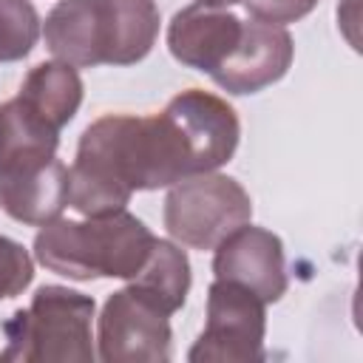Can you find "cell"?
<instances>
[{
  "label": "cell",
  "instance_id": "obj_1",
  "mask_svg": "<svg viewBox=\"0 0 363 363\" xmlns=\"http://www.w3.org/2000/svg\"><path fill=\"white\" fill-rule=\"evenodd\" d=\"M187 176H193L187 145L164 111L108 113L79 136L68 170V204L82 216H108L125 210L136 190L170 187Z\"/></svg>",
  "mask_w": 363,
  "mask_h": 363
},
{
  "label": "cell",
  "instance_id": "obj_2",
  "mask_svg": "<svg viewBox=\"0 0 363 363\" xmlns=\"http://www.w3.org/2000/svg\"><path fill=\"white\" fill-rule=\"evenodd\" d=\"M45 48L74 68L133 65L159 37L153 0H60L43 26Z\"/></svg>",
  "mask_w": 363,
  "mask_h": 363
},
{
  "label": "cell",
  "instance_id": "obj_3",
  "mask_svg": "<svg viewBox=\"0 0 363 363\" xmlns=\"http://www.w3.org/2000/svg\"><path fill=\"white\" fill-rule=\"evenodd\" d=\"M156 235L128 210L85 216V221L54 218L34 235V258L71 281L125 278L130 281L147 261Z\"/></svg>",
  "mask_w": 363,
  "mask_h": 363
},
{
  "label": "cell",
  "instance_id": "obj_4",
  "mask_svg": "<svg viewBox=\"0 0 363 363\" xmlns=\"http://www.w3.org/2000/svg\"><path fill=\"white\" fill-rule=\"evenodd\" d=\"M94 298L60 284H45L34 292L28 309H17L11 320L3 326L6 349L0 360H79L88 363L96 357L91 320H94Z\"/></svg>",
  "mask_w": 363,
  "mask_h": 363
},
{
  "label": "cell",
  "instance_id": "obj_5",
  "mask_svg": "<svg viewBox=\"0 0 363 363\" xmlns=\"http://www.w3.org/2000/svg\"><path fill=\"white\" fill-rule=\"evenodd\" d=\"M162 218L173 241L190 250H213L252 218V201L233 176L210 170L170 184Z\"/></svg>",
  "mask_w": 363,
  "mask_h": 363
},
{
  "label": "cell",
  "instance_id": "obj_6",
  "mask_svg": "<svg viewBox=\"0 0 363 363\" xmlns=\"http://www.w3.org/2000/svg\"><path fill=\"white\" fill-rule=\"evenodd\" d=\"M267 303L235 281L216 278L207 289V320L187 352L190 363H255L264 360Z\"/></svg>",
  "mask_w": 363,
  "mask_h": 363
},
{
  "label": "cell",
  "instance_id": "obj_7",
  "mask_svg": "<svg viewBox=\"0 0 363 363\" xmlns=\"http://www.w3.org/2000/svg\"><path fill=\"white\" fill-rule=\"evenodd\" d=\"M170 315L139 295L130 284L116 289L99 315L96 357L105 363H164L173 357Z\"/></svg>",
  "mask_w": 363,
  "mask_h": 363
},
{
  "label": "cell",
  "instance_id": "obj_8",
  "mask_svg": "<svg viewBox=\"0 0 363 363\" xmlns=\"http://www.w3.org/2000/svg\"><path fill=\"white\" fill-rule=\"evenodd\" d=\"M213 255V272L221 281H235L252 289L264 303L281 301L286 292V264L284 244L275 233L264 227H252L250 221L224 235Z\"/></svg>",
  "mask_w": 363,
  "mask_h": 363
},
{
  "label": "cell",
  "instance_id": "obj_9",
  "mask_svg": "<svg viewBox=\"0 0 363 363\" xmlns=\"http://www.w3.org/2000/svg\"><path fill=\"white\" fill-rule=\"evenodd\" d=\"M292 54L295 45L284 26L250 20L241 26L238 45L210 77L227 94H258L289 71Z\"/></svg>",
  "mask_w": 363,
  "mask_h": 363
},
{
  "label": "cell",
  "instance_id": "obj_10",
  "mask_svg": "<svg viewBox=\"0 0 363 363\" xmlns=\"http://www.w3.org/2000/svg\"><path fill=\"white\" fill-rule=\"evenodd\" d=\"M241 26L244 23L233 11L193 3L173 14L167 26V48L182 65L213 74L238 45Z\"/></svg>",
  "mask_w": 363,
  "mask_h": 363
},
{
  "label": "cell",
  "instance_id": "obj_11",
  "mask_svg": "<svg viewBox=\"0 0 363 363\" xmlns=\"http://www.w3.org/2000/svg\"><path fill=\"white\" fill-rule=\"evenodd\" d=\"M68 204V167L54 156L34 167L0 173V207L20 224L43 227Z\"/></svg>",
  "mask_w": 363,
  "mask_h": 363
},
{
  "label": "cell",
  "instance_id": "obj_12",
  "mask_svg": "<svg viewBox=\"0 0 363 363\" xmlns=\"http://www.w3.org/2000/svg\"><path fill=\"white\" fill-rule=\"evenodd\" d=\"M60 128L31 111L20 96L0 105V173L34 167L57 156Z\"/></svg>",
  "mask_w": 363,
  "mask_h": 363
},
{
  "label": "cell",
  "instance_id": "obj_13",
  "mask_svg": "<svg viewBox=\"0 0 363 363\" xmlns=\"http://www.w3.org/2000/svg\"><path fill=\"white\" fill-rule=\"evenodd\" d=\"M31 111L48 119L54 128H65L82 105V79L74 65L51 60L34 65L17 94Z\"/></svg>",
  "mask_w": 363,
  "mask_h": 363
},
{
  "label": "cell",
  "instance_id": "obj_14",
  "mask_svg": "<svg viewBox=\"0 0 363 363\" xmlns=\"http://www.w3.org/2000/svg\"><path fill=\"white\" fill-rule=\"evenodd\" d=\"M130 286L156 303L164 315L179 312L190 292V261L184 250L173 241L156 238L145 267L130 278Z\"/></svg>",
  "mask_w": 363,
  "mask_h": 363
},
{
  "label": "cell",
  "instance_id": "obj_15",
  "mask_svg": "<svg viewBox=\"0 0 363 363\" xmlns=\"http://www.w3.org/2000/svg\"><path fill=\"white\" fill-rule=\"evenodd\" d=\"M40 37V14L28 0H0V62L31 54Z\"/></svg>",
  "mask_w": 363,
  "mask_h": 363
},
{
  "label": "cell",
  "instance_id": "obj_16",
  "mask_svg": "<svg viewBox=\"0 0 363 363\" xmlns=\"http://www.w3.org/2000/svg\"><path fill=\"white\" fill-rule=\"evenodd\" d=\"M34 278V261L28 250L0 235V301L20 295Z\"/></svg>",
  "mask_w": 363,
  "mask_h": 363
},
{
  "label": "cell",
  "instance_id": "obj_17",
  "mask_svg": "<svg viewBox=\"0 0 363 363\" xmlns=\"http://www.w3.org/2000/svg\"><path fill=\"white\" fill-rule=\"evenodd\" d=\"M244 6L252 14V20L269 26H286L306 17L318 6V0H244Z\"/></svg>",
  "mask_w": 363,
  "mask_h": 363
},
{
  "label": "cell",
  "instance_id": "obj_18",
  "mask_svg": "<svg viewBox=\"0 0 363 363\" xmlns=\"http://www.w3.org/2000/svg\"><path fill=\"white\" fill-rule=\"evenodd\" d=\"M199 3H207V6H218V9H227L233 3H244V0H199Z\"/></svg>",
  "mask_w": 363,
  "mask_h": 363
}]
</instances>
